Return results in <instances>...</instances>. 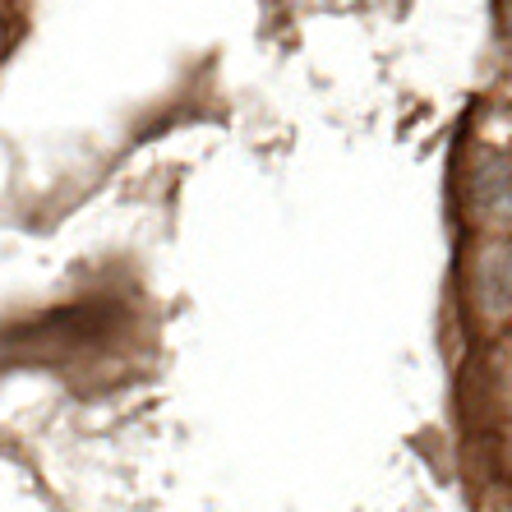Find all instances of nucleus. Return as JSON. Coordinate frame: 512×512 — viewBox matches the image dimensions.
I'll list each match as a JSON object with an SVG mask.
<instances>
[{
    "instance_id": "nucleus-1",
    "label": "nucleus",
    "mask_w": 512,
    "mask_h": 512,
    "mask_svg": "<svg viewBox=\"0 0 512 512\" xmlns=\"http://www.w3.org/2000/svg\"><path fill=\"white\" fill-rule=\"evenodd\" d=\"M476 305L485 319H503L508 314V245H489L480 259V277H476Z\"/></svg>"
},
{
    "instance_id": "nucleus-2",
    "label": "nucleus",
    "mask_w": 512,
    "mask_h": 512,
    "mask_svg": "<svg viewBox=\"0 0 512 512\" xmlns=\"http://www.w3.org/2000/svg\"><path fill=\"white\" fill-rule=\"evenodd\" d=\"M476 203L485 217H503L508 213V157L489 153L476 171Z\"/></svg>"
}]
</instances>
